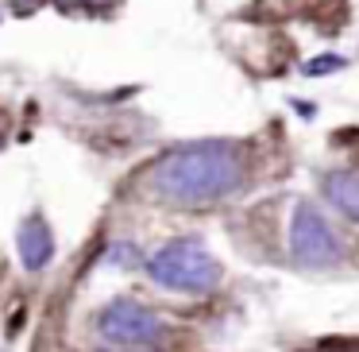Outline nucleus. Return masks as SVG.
Wrapping results in <instances>:
<instances>
[{"mask_svg": "<svg viewBox=\"0 0 359 352\" xmlns=\"http://www.w3.org/2000/svg\"><path fill=\"white\" fill-rule=\"evenodd\" d=\"M248 151L232 140H194L158 155L143 171V190L158 205L174 209H201L248 186Z\"/></svg>", "mask_w": 359, "mask_h": 352, "instance_id": "f257e3e1", "label": "nucleus"}, {"mask_svg": "<svg viewBox=\"0 0 359 352\" xmlns=\"http://www.w3.org/2000/svg\"><path fill=\"white\" fill-rule=\"evenodd\" d=\"M147 275L155 287L174 290V294H209L220 287V259L205 248L201 240H170L147 259Z\"/></svg>", "mask_w": 359, "mask_h": 352, "instance_id": "f03ea898", "label": "nucleus"}, {"mask_svg": "<svg viewBox=\"0 0 359 352\" xmlns=\"http://www.w3.org/2000/svg\"><path fill=\"white\" fill-rule=\"evenodd\" d=\"M290 259L302 271H332L344 263V240L336 225L313 202H294L290 213Z\"/></svg>", "mask_w": 359, "mask_h": 352, "instance_id": "7ed1b4c3", "label": "nucleus"}, {"mask_svg": "<svg viewBox=\"0 0 359 352\" xmlns=\"http://www.w3.org/2000/svg\"><path fill=\"white\" fill-rule=\"evenodd\" d=\"M97 333L112 348H140L151 352L166 341V321L158 318L151 306L135 302V298H112L101 313H97Z\"/></svg>", "mask_w": 359, "mask_h": 352, "instance_id": "20e7f679", "label": "nucleus"}, {"mask_svg": "<svg viewBox=\"0 0 359 352\" xmlns=\"http://www.w3.org/2000/svg\"><path fill=\"white\" fill-rule=\"evenodd\" d=\"M16 252H20V263H24L27 271H43V267L55 259V233H50V225L43 221V213H32V217L20 225Z\"/></svg>", "mask_w": 359, "mask_h": 352, "instance_id": "39448f33", "label": "nucleus"}, {"mask_svg": "<svg viewBox=\"0 0 359 352\" xmlns=\"http://www.w3.org/2000/svg\"><path fill=\"white\" fill-rule=\"evenodd\" d=\"M320 190H325L332 209H340L348 221L359 225V174L355 171H328L320 178Z\"/></svg>", "mask_w": 359, "mask_h": 352, "instance_id": "423d86ee", "label": "nucleus"}, {"mask_svg": "<svg viewBox=\"0 0 359 352\" xmlns=\"http://www.w3.org/2000/svg\"><path fill=\"white\" fill-rule=\"evenodd\" d=\"M62 8H112L116 0H55Z\"/></svg>", "mask_w": 359, "mask_h": 352, "instance_id": "0eeeda50", "label": "nucleus"}, {"mask_svg": "<svg viewBox=\"0 0 359 352\" xmlns=\"http://www.w3.org/2000/svg\"><path fill=\"white\" fill-rule=\"evenodd\" d=\"M4 4H8V8H16V12H35L43 0H4Z\"/></svg>", "mask_w": 359, "mask_h": 352, "instance_id": "6e6552de", "label": "nucleus"}, {"mask_svg": "<svg viewBox=\"0 0 359 352\" xmlns=\"http://www.w3.org/2000/svg\"><path fill=\"white\" fill-rule=\"evenodd\" d=\"M4 124H8V117H4V109H0V140H4Z\"/></svg>", "mask_w": 359, "mask_h": 352, "instance_id": "1a4fd4ad", "label": "nucleus"}, {"mask_svg": "<svg viewBox=\"0 0 359 352\" xmlns=\"http://www.w3.org/2000/svg\"><path fill=\"white\" fill-rule=\"evenodd\" d=\"M116 352H140V348H116Z\"/></svg>", "mask_w": 359, "mask_h": 352, "instance_id": "9d476101", "label": "nucleus"}, {"mask_svg": "<svg viewBox=\"0 0 359 352\" xmlns=\"http://www.w3.org/2000/svg\"><path fill=\"white\" fill-rule=\"evenodd\" d=\"M325 352H340V348H325Z\"/></svg>", "mask_w": 359, "mask_h": 352, "instance_id": "9b49d317", "label": "nucleus"}]
</instances>
